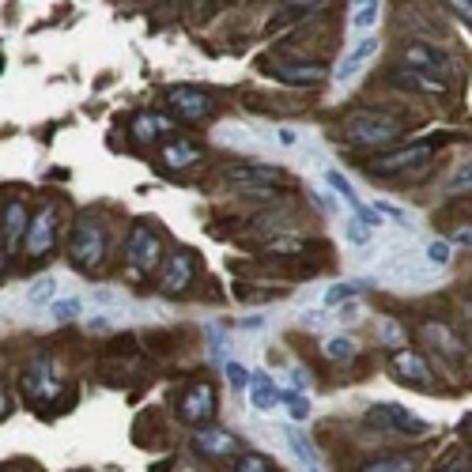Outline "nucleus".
Instances as JSON below:
<instances>
[{
	"label": "nucleus",
	"mask_w": 472,
	"mask_h": 472,
	"mask_svg": "<svg viewBox=\"0 0 472 472\" xmlns=\"http://www.w3.org/2000/svg\"><path fill=\"white\" fill-rule=\"evenodd\" d=\"M106 250H110V242H106L103 220L91 216V211L76 216L73 234H68V261H73V269H80L84 276H94L106 261Z\"/></svg>",
	"instance_id": "obj_1"
},
{
	"label": "nucleus",
	"mask_w": 472,
	"mask_h": 472,
	"mask_svg": "<svg viewBox=\"0 0 472 472\" xmlns=\"http://www.w3.org/2000/svg\"><path fill=\"white\" fill-rule=\"evenodd\" d=\"M400 133H405V122L386 110H359V113H351L340 129L344 144H351V148H386Z\"/></svg>",
	"instance_id": "obj_2"
},
{
	"label": "nucleus",
	"mask_w": 472,
	"mask_h": 472,
	"mask_svg": "<svg viewBox=\"0 0 472 472\" xmlns=\"http://www.w3.org/2000/svg\"><path fill=\"white\" fill-rule=\"evenodd\" d=\"M431 155H435V140H412V144L397 148V152L367 159V174H374V178H419L428 171Z\"/></svg>",
	"instance_id": "obj_3"
},
{
	"label": "nucleus",
	"mask_w": 472,
	"mask_h": 472,
	"mask_svg": "<svg viewBox=\"0 0 472 472\" xmlns=\"http://www.w3.org/2000/svg\"><path fill=\"white\" fill-rule=\"evenodd\" d=\"M378 280L389 283V288H428L435 283V272H431V261L428 257H419L416 250H400L393 257H386L382 265H378Z\"/></svg>",
	"instance_id": "obj_4"
},
{
	"label": "nucleus",
	"mask_w": 472,
	"mask_h": 472,
	"mask_svg": "<svg viewBox=\"0 0 472 472\" xmlns=\"http://www.w3.org/2000/svg\"><path fill=\"white\" fill-rule=\"evenodd\" d=\"M125 257H129V265L136 272L159 269V261H162V234L148 220H136L133 231H129V239H125Z\"/></svg>",
	"instance_id": "obj_5"
},
{
	"label": "nucleus",
	"mask_w": 472,
	"mask_h": 472,
	"mask_svg": "<svg viewBox=\"0 0 472 472\" xmlns=\"http://www.w3.org/2000/svg\"><path fill=\"white\" fill-rule=\"evenodd\" d=\"M367 423L378 431H393V435H428L431 431V423H423L416 412H408L405 405H370L367 408Z\"/></svg>",
	"instance_id": "obj_6"
},
{
	"label": "nucleus",
	"mask_w": 472,
	"mask_h": 472,
	"mask_svg": "<svg viewBox=\"0 0 472 472\" xmlns=\"http://www.w3.org/2000/svg\"><path fill=\"white\" fill-rule=\"evenodd\" d=\"M167 110L178 117V122L197 125L204 117L216 113V94H208L201 87H171L167 91Z\"/></svg>",
	"instance_id": "obj_7"
},
{
	"label": "nucleus",
	"mask_w": 472,
	"mask_h": 472,
	"mask_svg": "<svg viewBox=\"0 0 472 472\" xmlns=\"http://www.w3.org/2000/svg\"><path fill=\"white\" fill-rule=\"evenodd\" d=\"M389 374L397 378L400 386H416V389H435L438 378L431 370V363L419 356V351H408V348H397L393 359H389Z\"/></svg>",
	"instance_id": "obj_8"
},
{
	"label": "nucleus",
	"mask_w": 472,
	"mask_h": 472,
	"mask_svg": "<svg viewBox=\"0 0 472 472\" xmlns=\"http://www.w3.org/2000/svg\"><path fill=\"white\" fill-rule=\"evenodd\" d=\"M400 61L412 64V68H419V73H431V76H438V80H446V76L457 73L454 54L438 50V45H431V42H408L405 54H400Z\"/></svg>",
	"instance_id": "obj_9"
},
{
	"label": "nucleus",
	"mask_w": 472,
	"mask_h": 472,
	"mask_svg": "<svg viewBox=\"0 0 472 472\" xmlns=\"http://www.w3.org/2000/svg\"><path fill=\"white\" fill-rule=\"evenodd\" d=\"M178 416H182L193 431L211 428V419H216V389H211L208 382L189 386L185 397H182V405H178Z\"/></svg>",
	"instance_id": "obj_10"
},
{
	"label": "nucleus",
	"mask_w": 472,
	"mask_h": 472,
	"mask_svg": "<svg viewBox=\"0 0 472 472\" xmlns=\"http://www.w3.org/2000/svg\"><path fill=\"white\" fill-rule=\"evenodd\" d=\"M223 178L234 182L239 189H276V193L288 182V174L272 167V162H239V167H227Z\"/></svg>",
	"instance_id": "obj_11"
},
{
	"label": "nucleus",
	"mask_w": 472,
	"mask_h": 472,
	"mask_svg": "<svg viewBox=\"0 0 472 472\" xmlns=\"http://www.w3.org/2000/svg\"><path fill=\"white\" fill-rule=\"evenodd\" d=\"M54 242H57V208L45 204V208H38V216H34L31 227H27L23 253H27L31 261H38V257H45V253L54 250Z\"/></svg>",
	"instance_id": "obj_12"
},
{
	"label": "nucleus",
	"mask_w": 472,
	"mask_h": 472,
	"mask_svg": "<svg viewBox=\"0 0 472 472\" xmlns=\"http://www.w3.org/2000/svg\"><path fill=\"white\" fill-rule=\"evenodd\" d=\"M193 269H197L193 253H189V250H171L167 261L159 265V291L162 295H182L189 283H193Z\"/></svg>",
	"instance_id": "obj_13"
},
{
	"label": "nucleus",
	"mask_w": 472,
	"mask_h": 472,
	"mask_svg": "<svg viewBox=\"0 0 472 472\" xmlns=\"http://www.w3.org/2000/svg\"><path fill=\"white\" fill-rule=\"evenodd\" d=\"M269 73L288 84V87H314L329 76V68L321 61H310V57H295V61H280V64H269Z\"/></svg>",
	"instance_id": "obj_14"
},
{
	"label": "nucleus",
	"mask_w": 472,
	"mask_h": 472,
	"mask_svg": "<svg viewBox=\"0 0 472 472\" xmlns=\"http://www.w3.org/2000/svg\"><path fill=\"white\" fill-rule=\"evenodd\" d=\"M19 389L27 393V397L34 400V405H45V400H54V397L61 393V386H57V378H54L50 359H34L27 370H23Z\"/></svg>",
	"instance_id": "obj_15"
},
{
	"label": "nucleus",
	"mask_w": 472,
	"mask_h": 472,
	"mask_svg": "<svg viewBox=\"0 0 472 472\" xmlns=\"http://www.w3.org/2000/svg\"><path fill=\"white\" fill-rule=\"evenodd\" d=\"M325 8H329V0H280V8L269 15L265 31H269V34H280V31H288V27H295V23L310 19V15L325 12Z\"/></svg>",
	"instance_id": "obj_16"
},
{
	"label": "nucleus",
	"mask_w": 472,
	"mask_h": 472,
	"mask_svg": "<svg viewBox=\"0 0 472 472\" xmlns=\"http://www.w3.org/2000/svg\"><path fill=\"white\" fill-rule=\"evenodd\" d=\"M27 211H23L19 201L5 204V223H0V257H5V265L12 261V253L23 250V239H27Z\"/></svg>",
	"instance_id": "obj_17"
},
{
	"label": "nucleus",
	"mask_w": 472,
	"mask_h": 472,
	"mask_svg": "<svg viewBox=\"0 0 472 472\" xmlns=\"http://www.w3.org/2000/svg\"><path fill=\"white\" fill-rule=\"evenodd\" d=\"M423 340H428V348L435 351L438 359L454 363V367H461V363H465V344H461V337L454 333V329H446L442 321L423 325Z\"/></svg>",
	"instance_id": "obj_18"
},
{
	"label": "nucleus",
	"mask_w": 472,
	"mask_h": 472,
	"mask_svg": "<svg viewBox=\"0 0 472 472\" xmlns=\"http://www.w3.org/2000/svg\"><path fill=\"white\" fill-rule=\"evenodd\" d=\"M193 450H197L201 457H220V461H227V457L239 454V438H234L231 431H220V428H204V431L193 435Z\"/></svg>",
	"instance_id": "obj_19"
},
{
	"label": "nucleus",
	"mask_w": 472,
	"mask_h": 472,
	"mask_svg": "<svg viewBox=\"0 0 472 472\" xmlns=\"http://www.w3.org/2000/svg\"><path fill=\"white\" fill-rule=\"evenodd\" d=\"M378 54V38L374 34H363L356 45H351V54L340 61V68H337V80L340 84H351V80H356L359 73H363V68L370 64V57Z\"/></svg>",
	"instance_id": "obj_20"
},
{
	"label": "nucleus",
	"mask_w": 472,
	"mask_h": 472,
	"mask_svg": "<svg viewBox=\"0 0 472 472\" xmlns=\"http://www.w3.org/2000/svg\"><path fill=\"white\" fill-rule=\"evenodd\" d=\"M159 159L167 171H189L204 159V152H201V144H193V140H171V144H162Z\"/></svg>",
	"instance_id": "obj_21"
},
{
	"label": "nucleus",
	"mask_w": 472,
	"mask_h": 472,
	"mask_svg": "<svg viewBox=\"0 0 472 472\" xmlns=\"http://www.w3.org/2000/svg\"><path fill=\"white\" fill-rule=\"evenodd\" d=\"M171 129H174V122H167V113H155V110L136 113L129 122V133H133V140H140V144H152V140L167 136Z\"/></svg>",
	"instance_id": "obj_22"
},
{
	"label": "nucleus",
	"mask_w": 472,
	"mask_h": 472,
	"mask_svg": "<svg viewBox=\"0 0 472 472\" xmlns=\"http://www.w3.org/2000/svg\"><path fill=\"white\" fill-rule=\"evenodd\" d=\"M393 84L405 87V91H419V94H446V80H438V76H431V73H419V68H412V64L397 68Z\"/></svg>",
	"instance_id": "obj_23"
},
{
	"label": "nucleus",
	"mask_w": 472,
	"mask_h": 472,
	"mask_svg": "<svg viewBox=\"0 0 472 472\" xmlns=\"http://www.w3.org/2000/svg\"><path fill=\"white\" fill-rule=\"evenodd\" d=\"M250 405L257 412H269L280 405V389L272 386V378L265 370H250Z\"/></svg>",
	"instance_id": "obj_24"
},
{
	"label": "nucleus",
	"mask_w": 472,
	"mask_h": 472,
	"mask_svg": "<svg viewBox=\"0 0 472 472\" xmlns=\"http://www.w3.org/2000/svg\"><path fill=\"white\" fill-rule=\"evenodd\" d=\"M356 351H359V344H356V337H348V333H333V337L325 340V356L333 359V363L356 359Z\"/></svg>",
	"instance_id": "obj_25"
},
{
	"label": "nucleus",
	"mask_w": 472,
	"mask_h": 472,
	"mask_svg": "<svg viewBox=\"0 0 472 472\" xmlns=\"http://www.w3.org/2000/svg\"><path fill=\"white\" fill-rule=\"evenodd\" d=\"M306 250H310V242L295 239V234H276V239H269V246H265L269 257H299Z\"/></svg>",
	"instance_id": "obj_26"
},
{
	"label": "nucleus",
	"mask_w": 472,
	"mask_h": 472,
	"mask_svg": "<svg viewBox=\"0 0 472 472\" xmlns=\"http://www.w3.org/2000/svg\"><path fill=\"white\" fill-rule=\"evenodd\" d=\"M378 12H382V0H356V12H351V27H356L359 34L374 31Z\"/></svg>",
	"instance_id": "obj_27"
},
{
	"label": "nucleus",
	"mask_w": 472,
	"mask_h": 472,
	"mask_svg": "<svg viewBox=\"0 0 472 472\" xmlns=\"http://www.w3.org/2000/svg\"><path fill=\"white\" fill-rule=\"evenodd\" d=\"M446 193L450 197H468L472 193V159H461L454 167L450 182H446Z\"/></svg>",
	"instance_id": "obj_28"
},
{
	"label": "nucleus",
	"mask_w": 472,
	"mask_h": 472,
	"mask_svg": "<svg viewBox=\"0 0 472 472\" xmlns=\"http://www.w3.org/2000/svg\"><path fill=\"white\" fill-rule=\"evenodd\" d=\"M419 457L416 454H405V457H378L370 465H363L359 472H416Z\"/></svg>",
	"instance_id": "obj_29"
},
{
	"label": "nucleus",
	"mask_w": 472,
	"mask_h": 472,
	"mask_svg": "<svg viewBox=\"0 0 472 472\" xmlns=\"http://www.w3.org/2000/svg\"><path fill=\"white\" fill-rule=\"evenodd\" d=\"M54 299H57V280H54V276H38V280H31L27 302H34V306H54Z\"/></svg>",
	"instance_id": "obj_30"
},
{
	"label": "nucleus",
	"mask_w": 472,
	"mask_h": 472,
	"mask_svg": "<svg viewBox=\"0 0 472 472\" xmlns=\"http://www.w3.org/2000/svg\"><path fill=\"white\" fill-rule=\"evenodd\" d=\"M283 435H288V446H291V454L306 465V468H314V461H318V454H314V446H310V438H306L299 428H288V431H283Z\"/></svg>",
	"instance_id": "obj_31"
},
{
	"label": "nucleus",
	"mask_w": 472,
	"mask_h": 472,
	"mask_svg": "<svg viewBox=\"0 0 472 472\" xmlns=\"http://www.w3.org/2000/svg\"><path fill=\"white\" fill-rule=\"evenodd\" d=\"M50 314H54V321H76L80 314H84V299L80 295H64V299H54V306H50Z\"/></svg>",
	"instance_id": "obj_32"
},
{
	"label": "nucleus",
	"mask_w": 472,
	"mask_h": 472,
	"mask_svg": "<svg viewBox=\"0 0 472 472\" xmlns=\"http://www.w3.org/2000/svg\"><path fill=\"white\" fill-rule=\"evenodd\" d=\"M356 295H359V283H333V288L321 295V306L325 310H340V302L356 299Z\"/></svg>",
	"instance_id": "obj_33"
},
{
	"label": "nucleus",
	"mask_w": 472,
	"mask_h": 472,
	"mask_svg": "<svg viewBox=\"0 0 472 472\" xmlns=\"http://www.w3.org/2000/svg\"><path fill=\"white\" fill-rule=\"evenodd\" d=\"M325 182H329V189H333L337 197H344L351 208H359V193H356V189H351V182H348L340 171H333V167H329V171H325Z\"/></svg>",
	"instance_id": "obj_34"
},
{
	"label": "nucleus",
	"mask_w": 472,
	"mask_h": 472,
	"mask_svg": "<svg viewBox=\"0 0 472 472\" xmlns=\"http://www.w3.org/2000/svg\"><path fill=\"white\" fill-rule=\"evenodd\" d=\"M378 340H382V344H389V348H405V329H400L397 321H389V318H382V321H378Z\"/></svg>",
	"instance_id": "obj_35"
},
{
	"label": "nucleus",
	"mask_w": 472,
	"mask_h": 472,
	"mask_svg": "<svg viewBox=\"0 0 472 472\" xmlns=\"http://www.w3.org/2000/svg\"><path fill=\"white\" fill-rule=\"evenodd\" d=\"M216 144H227V148H253L257 136L239 133V129H216Z\"/></svg>",
	"instance_id": "obj_36"
},
{
	"label": "nucleus",
	"mask_w": 472,
	"mask_h": 472,
	"mask_svg": "<svg viewBox=\"0 0 472 472\" xmlns=\"http://www.w3.org/2000/svg\"><path fill=\"white\" fill-rule=\"evenodd\" d=\"M344 234H348V242L356 246V250H363L367 242H370V234H374V227H367L359 216L356 220H348V227H344Z\"/></svg>",
	"instance_id": "obj_37"
},
{
	"label": "nucleus",
	"mask_w": 472,
	"mask_h": 472,
	"mask_svg": "<svg viewBox=\"0 0 472 472\" xmlns=\"http://www.w3.org/2000/svg\"><path fill=\"white\" fill-rule=\"evenodd\" d=\"M280 400L291 408L295 419H306V416H310V400L299 397V389H280Z\"/></svg>",
	"instance_id": "obj_38"
},
{
	"label": "nucleus",
	"mask_w": 472,
	"mask_h": 472,
	"mask_svg": "<svg viewBox=\"0 0 472 472\" xmlns=\"http://www.w3.org/2000/svg\"><path fill=\"white\" fill-rule=\"evenodd\" d=\"M374 208L382 211L386 220H393V223H400V227H412L416 220L408 216V208H400V204H393V201H374Z\"/></svg>",
	"instance_id": "obj_39"
},
{
	"label": "nucleus",
	"mask_w": 472,
	"mask_h": 472,
	"mask_svg": "<svg viewBox=\"0 0 472 472\" xmlns=\"http://www.w3.org/2000/svg\"><path fill=\"white\" fill-rule=\"evenodd\" d=\"M208 351H211V359H220V363H227V359H231V351H227V337L220 333L216 325H208Z\"/></svg>",
	"instance_id": "obj_40"
},
{
	"label": "nucleus",
	"mask_w": 472,
	"mask_h": 472,
	"mask_svg": "<svg viewBox=\"0 0 472 472\" xmlns=\"http://www.w3.org/2000/svg\"><path fill=\"white\" fill-rule=\"evenodd\" d=\"M223 370H227V382H231L234 389H250V370H246L242 363L227 359V363H223Z\"/></svg>",
	"instance_id": "obj_41"
},
{
	"label": "nucleus",
	"mask_w": 472,
	"mask_h": 472,
	"mask_svg": "<svg viewBox=\"0 0 472 472\" xmlns=\"http://www.w3.org/2000/svg\"><path fill=\"white\" fill-rule=\"evenodd\" d=\"M423 257H428L431 265H446V261H450V242H446V239H435V242H428V250H423Z\"/></svg>",
	"instance_id": "obj_42"
},
{
	"label": "nucleus",
	"mask_w": 472,
	"mask_h": 472,
	"mask_svg": "<svg viewBox=\"0 0 472 472\" xmlns=\"http://www.w3.org/2000/svg\"><path fill=\"white\" fill-rule=\"evenodd\" d=\"M231 472H272V465L261 457V454H246L239 465H234Z\"/></svg>",
	"instance_id": "obj_43"
},
{
	"label": "nucleus",
	"mask_w": 472,
	"mask_h": 472,
	"mask_svg": "<svg viewBox=\"0 0 472 472\" xmlns=\"http://www.w3.org/2000/svg\"><path fill=\"white\" fill-rule=\"evenodd\" d=\"M269 136L276 140V144H283V148H291V144H299V133H295V129H272Z\"/></svg>",
	"instance_id": "obj_44"
},
{
	"label": "nucleus",
	"mask_w": 472,
	"mask_h": 472,
	"mask_svg": "<svg viewBox=\"0 0 472 472\" xmlns=\"http://www.w3.org/2000/svg\"><path fill=\"white\" fill-rule=\"evenodd\" d=\"M446 5H450L465 23H472V0H446Z\"/></svg>",
	"instance_id": "obj_45"
},
{
	"label": "nucleus",
	"mask_w": 472,
	"mask_h": 472,
	"mask_svg": "<svg viewBox=\"0 0 472 472\" xmlns=\"http://www.w3.org/2000/svg\"><path fill=\"white\" fill-rule=\"evenodd\" d=\"M94 302H99V306H117V291L99 288V291H94Z\"/></svg>",
	"instance_id": "obj_46"
},
{
	"label": "nucleus",
	"mask_w": 472,
	"mask_h": 472,
	"mask_svg": "<svg viewBox=\"0 0 472 472\" xmlns=\"http://www.w3.org/2000/svg\"><path fill=\"white\" fill-rule=\"evenodd\" d=\"M450 242H454V246H465V250H472V227H461V231L454 234Z\"/></svg>",
	"instance_id": "obj_47"
},
{
	"label": "nucleus",
	"mask_w": 472,
	"mask_h": 472,
	"mask_svg": "<svg viewBox=\"0 0 472 472\" xmlns=\"http://www.w3.org/2000/svg\"><path fill=\"white\" fill-rule=\"evenodd\" d=\"M438 472H472V461H468V457H461V461H450V465L438 468Z\"/></svg>",
	"instance_id": "obj_48"
},
{
	"label": "nucleus",
	"mask_w": 472,
	"mask_h": 472,
	"mask_svg": "<svg viewBox=\"0 0 472 472\" xmlns=\"http://www.w3.org/2000/svg\"><path fill=\"white\" fill-rule=\"evenodd\" d=\"M106 325H110L106 318H91V321H87V329H91V333H99V329H106Z\"/></svg>",
	"instance_id": "obj_49"
},
{
	"label": "nucleus",
	"mask_w": 472,
	"mask_h": 472,
	"mask_svg": "<svg viewBox=\"0 0 472 472\" xmlns=\"http://www.w3.org/2000/svg\"><path fill=\"white\" fill-rule=\"evenodd\" d=\"M265 318H242V329H261Z\"/></svg>",
	"instance_id": "obj_50"
},
{
	"label": "nucleus",
	"mask_w": 472,
	"mask_h": 472,
	"mask_svg": "<svg viewBox=\"0 0 472 472\" xmlns=\"http://www.w3.org/2000/svg\"><path fill=\"white\" fill-rule=\"evenodd\" d=\"M306 382H310V378H306V370H302V367H295V386H306Z\"/></svg>",
	"instance_id": "obj_51"
},
{
	"label": "nucleus",
	"mask_w": 472,
	"mask_h": 472,
	"mask_svg": "<svg viewBox=\"0 0 472 472\" xmlns=\"http://www.w3.org/2000/svg\"><path fill=\"white\" fill-rule=\"evenodd\" d=\"M468 318H472V299H468Z\"/></svg>",
	"instance_id": "obj_52"
},
{
	"label": "nucleus",
	"mask_w": 472,
	"mask_h": 472,
	"mask_svg": "<svg viewBox=\"0 0 472 472\" xmlns=\"http://www.w3.org/2000/svg\"><path fill=\"white\" fill-rule=\"evenodd\" d=\"M310 472H318V468H310Z\"/></svg>",
	"instance_id": "obj_53"
}]
</instances>
